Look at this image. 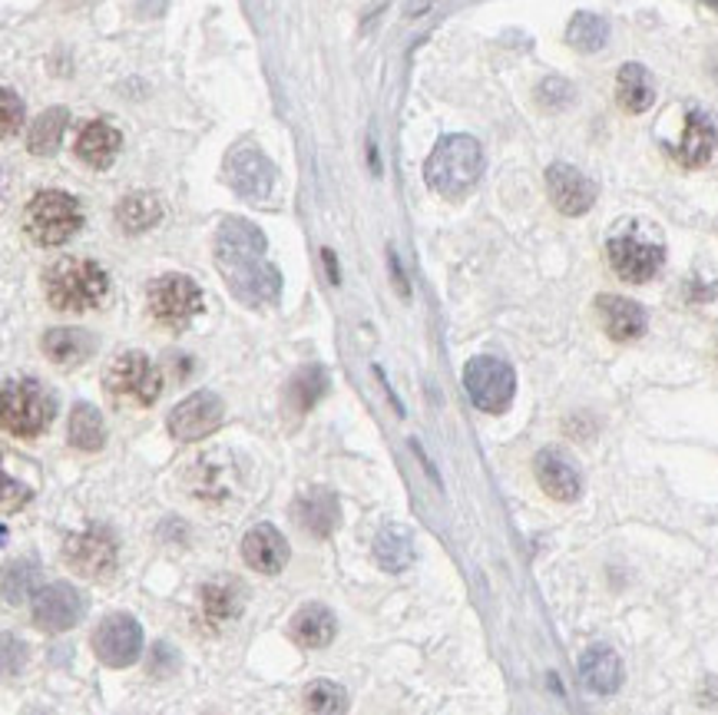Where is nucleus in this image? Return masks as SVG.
Returning <instances> with one entry per match:
<instances>
[{
	"label": "nucleus",
	"instance_id": "1",
	"mask_svg": "<svg viewBox=\"0 0 718 715\" xmlns=\"http://www.w3.org/2000/svg\"><path fill=\"white\" fill-rule=\"evenodd\" d=\"M266 252L269 242L262 229L235 216L222 219L216 232V266L229 292L248 308L272 305L282 295V276L266 258Z\"/></svg>",
	"mask_w": 718,
	"mask_h": 715
},
{
	"label": "nucleus",
	"instance_id": "2",
	"mask_svg": "<svg viewBox=\"0 0 718 715\" xmlns=\"http://www.w3.org/2000/svg\"><path fill=\"white\" fill-rule=\"evenodd\" d=\"M480 176H484V150L474 137H464V133L444 137L424 166L427 186L450 203L464 200L467 192H474Z\"/></svg>",
	"mask_w": 718,
	"mask_h": 715
},
{
	"label": "nucleus",
	"instance_id": "3",
	"mask_svg": "<svg viewBox=\"0 0 718 715\" xmlns=\"http://www.w3.org/2000/svg\"><path fill=\"white\" fill-rule=\"evenodd\" d=\"M47 302L56 311H93L103 305L110 292V276L93 263V258H60L43 272Z\"/></svg>",
	"mask_w": 718,
	"mask_h": 715
},
{
	"label": "nucleus",
	"instance_id": "4",
	"mask_svg": "<svg viewBox=\"0 0 718 715\" xmlns=\"http://www.w3.org/2000/svg\"><path fill=\"white\" fill-rule=\"evenodd\" d=\"M80 226H84L80 203L70 192H60V189L37 192L24 209V232L34 245H43V248L70 242L80 232Z\"/></svg>",
	"mask_w": 718,
	"mask_h": 715
},
{
	"label": "nucleus",
	"instance_id": "5",
	"mask_svg": "<svg viewBox=\"0 0 718 715\" xmlns=\"http://www.w3.org/2000/svg\"><path fill=\"white\" fill-rule=\"evenodd\" d=\"M103 387L116 408H150L163 395V374L143 352H123L110 361Z\"/></svg>",
	"mask_w": 718,
	"mask_h": 715
},
{
	"label": "nucleus",
	"instance_id": "6",
	"mask_svg": "<svg viewBox=\"0 0 718 715\" xmlns=\"http://www.w3.org/2000/svg\"><path fill=\"white\" fill-rule=\"evenodd\" d=\"M56 418V401L40 381H8L4 384V398H0V421L4 431L14 437H37L50 427Z\"/></svg>",
	"mask_w": 718,
	"mask_h": 715
},
{
	"label": "nucleus",
	"instance_id": "7",
	"mask_svg": "<svg viewBox=\"0 0 718 715\" xmlns=\"http://www.w3.org/2000/svg\"><path fill=\"white\" fill-rule=\"evenodd\" d=\"M464 392L480 411L503 414L510 408L513 395H516V374L503 358L477 355L464 368Z\"/></svg>",
	"mask_w": 718,
	"mask_h": 715
},
{
	"label": "nucleus",
	"instance_id": "8",
	"mask_svg": "<svg viewBox=\"0 0 718 715\" xmlns=\"http://www.w3.org/2000/svg\"><path fill=\"white\" fill-rule=\"evenodd\" d=\"M146 302H150V315L159 324H166V329H185V324L203 311V289L189 276L169 272L150 285Z\"/></svg>",
	"mask_w": 718,
	"mask_h": 715
},
{
	"label": "nucleus",
	"instance_id": "9",
	"mask_svg": "<svg viewBox=\"0 0 718 715\" xmlns=\"http://www.w3.org/2000/svg\"><path fill=\"white\" fill-rule=\"evenodd\" d=\"M610 266L613 272L623 279V282H632V285H642L649 282L663 269V258H666V248L663 242L649 239V235H639V232H623V235H613L610 245Z\"/></svg>",
	"mask_w": 718,
	"mask_h": 715
},
{
	"label": "nucleus",
	"instance_id": "10",
	"mask_svg": "<svg viewBox=\"0 0 718 715\" xmlns=\"http://www.w3.org/2000/svg\"><path fill=\"white\" fill-rule=\"evenodd\" d=\"M93 653L103 666L110 669H126L133 666L143 653V629L133 616L113 613L106 616L97 633H93Z\"/></svg>",
	"mask_w": 718,
	"mask_h": 715
},
{
	"label": "nucleus",
	"instance_id": "11",
	"mask_svg": "<svg viewBox=\"0 0 718 715\" xmlns=\"http://www.w3.org/2000/svg\"><path fill=\"white\" fill-rule=\"evenodd\" d=\"M222 421H226V405H222V398L216 392H195V395H189L166 418L169 434L176 441H182V444L209 437L213 431L222 427Z\"/></svg>",
	"mask_w": 718,
	"mask_h": 715
},
{
	"label": "nucleus",
	"instance_id": "12",
	"mask_svg": "<svg viewBox=\"0 0 718 715\" xmlns=\"http://www.w3.org/2000/svg\"><path fill=\"white\" fill-rule=\"evenodd\" d=\"M226 182L239 192L242 200L262 203L275 189V166L262 150L239 146L226 156Z\"/></svg>",
	"mask_w": 718,
	"mask_h": 715
},
{
	"label": "nucleus",
	"instance_id": "13",
	"mask_svg": "<svg viewBox=\"0 0 718 715\" xmlns=\"http://www.w3.org/2000/svg\"><path fill=\"white\" fill-rule=\"evenodd\" d=\"M34 626L43 633H67L84 620V597L70 583H47L34 593Z\"/></svg>",
	"mask_w": 718,
	"mask_h": 715
},
{
	"label": "nucleus",
	"instance_id": "14",
	"mask_svg": "<svg viewBox=\"0 0 718 715\" xmlns=\"http://www.w3.org/2000/svg\"><path fill=\"white\" fill-rule=\"evenodd\" d=\"M67 560L80 576H106L116 566V537L110 531H80L63 544Z\"/></svg>",
	"mask_w": 718,
	"mask_h": 715
},
{
	"label": "nucleus",
	"instance_id": "15",
	"mask_svg": "<svg viewBox=\"0 0 718 715\" xmlns=\"http://www.w3.org/2000/svg\"><path fill=\"white\" fill-rule=\"evenodd\" d=\"M547 189H550V200L563 216H582L590 213L600 189L593 179H586L579 169L566 166V163H553L547 169Z\"/></svg>",
	"mask_w": 718,
	"mask_h": 715
},
{
	"label": "nucleus",
	"instance_id": "16",
	"mask_svg": "<svg viewBox=\"0 0 718 715\" xmlns=\"http://www.w3.org/2000/svg\"><path fill=\"white\" fill-rule=\"evenodd\" d=\"M242 557L255 573L275 576L289 563V540L272 524H255L242 540Z\"/></svg>",
	"mask_w": 718,
	"mask_h": 715
},
{
	"label": "nucleus",
	"instance_id": "17",
	"mask_svg": "<svg viewBox=\"0 0 718 715\" xmlns=\"http://www.w3.org/2000/svg\"><path fill=\"white\" fill-rule=\"evenodd\" d=\"M534 474H537V481H540L543 494H547V497H553V500L569 503V500H576V497H579V490H582V477H579L576 464L566 458V454H560V450H553V447L537 454V461H534Z\"/></svg>",
	"mask_w": 718,
	"mask_h": 715
},
{
	"label": "nucleus",
	"instance_id": "18",
	"mask_svg": "<svg viewBox=\"0 0 718 715\" xmlns=\"http://www.w3.org/2000/svg\"><path fill=\"white\" fill-rule=\"evenodd\" d=\"M718 150V129L715 123L702 113V110H692L685 116V129H682V140L679 146L672 150V156L679 159V166L685 169H702Z\"/></svg>",
	"mask_w": 718,
	"mask_h": 715
},
{
	"label": "nucleus",
	"instance_id": "19",
	"mask_svg": "<svg viewBox=\"0 0 718 715\" xmlns=\"http://www.w3.org/2000/svg\"><path fill=\"white\" fill-rule=\"evenodd\" d=\"M597 311L603 321V332L613 342H636L645 332V311L639 302L623 298V295H600L597 298Z\"/></svg>",
	"mask_w": 718,
	"mask_h": 715
},
{
	"label": "nucleus",
	"instance_id": "20",
	"mask_svg": "<svg viewBox=\"0 0 718 715\" xmlns=\"http://www.w3.org/2000/svg\"><path fill=\"white\" fill-rule=\"evenodd\" d=\"M119 150H123L119 129L110 126L106 119L87 123L80 133H77V143H74V153H77L80 163H87L90 169H110V166L116 163Z\"/></svg>",
	"mask_w": 718,
	"mask_h": 715
},
{
	"label": "nucleus",
	"instance_id": "21",
	"mask_svg": "<svg viewBox=\"0 0 718 715\" xmlns=\"http://www.w3.org/2000/svg\"><path fill=\"white\" fill-rule=\"evenodd\" d=\"M579 679L597 695H613L623 686V660L610 646H590L579 656Z\"/></svg>",
	"mask_w": 718,
	"mask_h": 715
},
{
	"label": "nucleus",
	"instance_id": "22",
	"mask_svg": "<svg viewBox=\"0 0 718 715\" xmlns=\"http://www.w3.org/2000/svg\"><path fill=\"white\" fill-rule=\"evenodd\" d=\"M40 348L56 368H77L97 352V339L84 329H50Z\"/></svg>",
	"mask_w": 718,
	"mask_h": 715
},
{
	"label": "nucleus",
	"instance_id": "23",
	"mask_svg": "<svg viewBox=\"0 0 718 715\" xmlns=\"http://www.w3.org/2000/svg\"><path fill=\"white\" fill-rule=\"evenodd\" d=\"M295 520L315 537H329L338 527V500L329 490H311L295 500Z\"/></svg>",
	"mask_w": 718,
	"mask_h": 715
},
{
	"label": "nucleus",
	"instance_id": "24",
	"mask_svg": "<svg viewBox=\"0 0 718 715\" xmlns=\"http://www.w3.org/2000/svg\"><path fill=\"white\" fill-rule=\"evenodd\" d=\"M289 633H292V639H295L298 646L321 649V646H329V642L335 639V613L324 607V603H305V607L295 613Z\"/></svg>",
	"mask_w": 718,
	"mask_h": 715
},
{
	"label": "nucleus",
	"instance_id": "25",
	"mask_svg": "<svg viewBox=\"0 0 718 715\" xmlns=\"http://www.w3.org/2000/svg\"><path fill=\"white\" fill-rule=\"evenodd\" d=\"M616 100L626 113H645L652 103H656V84H652V74L642 67V63H626L616 77Z\"/></svg>",
	"mask_w": 718,
	"mask_h": 715
},
{
	"label": "nucleus",
	"instance_id": "26",
	"mask_svg": "<svg viewBox=\"0 0 718 715\" xmlns=\"http://www.w3.org/2000/svg\"><path fill=\"white\" fill-rule=\"evenodd\" d=\"M374 560L381 563V570L387 573H401L414 563V540L411 531L401 524H387L377 531L374 537Z\"/></svg>",
	"mask_w": 718,
	"mask_h": 715
},
{
	"label": "nucleus",
	"instance_id": "27",
	"mask_svg": "<svg viewBox=\"0 0 718 715\" xmlns=\"http://www.w3.org/2000/svg\"><path fill=\"white\" fill-rule=\"evenodd\" d=\"M159 219H163V203L156 196H150V192H133V196H126L116 206V222L129 235L150 232Z\"/></svg>",
	"mask_w": 718,
	"mask_h": 715
},
{
	"label": "nucleus",
	"instance_id": "28",
	"mask_svg": "<svg viewBox=\"0 0 718 715\" xmlns=\"http://www.w3.org/2000/svg\"><path fill=\"white\" fill-rule=\"evenodd\" d=\"M67 126H70V110H63V106H50V110H43V113L34 119L30 133H27V146H30V153H37V156H50V153H56L63 133H67Z\"/></svg>",
	"mask_w": 718,
	"mask_h": 715
},
{
	"label": "nucleus",
	"instance_id": "29",
	"mask_svg": "<svg viewBox=\"0 0 718 715\" xmlns=\"http://www.w3.org/2000/svg\"><path fill=\"white\" fill-rule=\"evenodd\" d=\"M203 616L213 623H226L235 620L242 613V590H239V579H219V583H206L203 593Z\"/></svg>",
	"mask_w": 718,
	"mask_h": 715
},
{
	"label": "nucleus",
	"instance_id": "30",
	"mask_svg": "<svg viewBox=\"0 0 718 715\" xmlns=\"http://www.w3.org/2000/svg\"><path fill=\"white\" fill-rule=\"evenodd\" d=\"M67 441H70V447H77V450H87V454H93V450H100L103 447V441H106V427H103V414L93 408V405H87V401H80L74 411H70V424H67Z\"/></svg>",
	"mask_w": 718,
	"mask_h": 715
},
{
	"label": "nucleus",
	"instance_id": "31",
	"mask_svg": "<svg viewBox=\"0 0 718 715\" xmlns=\"http://www.w3.org/2000/svg\"><path fill=\"white\" fill-rule=\"evenodd\" d=\"M324 392H329V371H324L321 365H308L289 384V405L298 414H305V411H311L324 398Z\"/></svg>",
	"mask_w": 718,
	"mask_h": 715
},
{
	"label": "nucleus",
	"instance_id": "32",
	"mask_svg": "<svg viewBox=\"0 0 718 715\" xmlns=\"http://www.w3.org/2000/svg\"><path fill=\"white\" fill-rule=\"evenodd\" d=\"M566 40L573 50L579 53H597L600 47H606L610 40V24L600 17V14H576L566 27Z\"/></svg>",
	"mask_w": 718,
	"mask_h": 715
},
{
	"label": "nucleus",
	"instance_id": "33",
	"mask_svg": "<svg viewBox=\"0 0 718 715\" xmlns=\"http://www.w3.org/2000/svg\"><path fill=\"white\" fill-rule=\"evenodd\" d=\"M305 712L308 715H345L348 712V692L332 679H315L305 689Z\"/></svg>",
	"mask_w": 718,
	"mask_h": 715
},
{
	"label": "nucleus",
	"instance_id": "34",
	"mask_svg": "<svg viewBox=\"0 0 718 715\" xmlns=\"http://www.w3.org/2000/svg\"><path fill=\"white\" fill-rule=\"evenodd\" d=\"M34 587H40V579H37V566L34 563H17V566H11L8 570V579H4V597H8V603L14 607V603H24L27 597H30V590Z\"/></svg>",
	"mask_w": 718,
	"mask_h": 715
},
{
	"label": "nucleus",
	"instance_id": "35",
	"mask_svg": "<svg viewBox=\"0 0 718 715\" xmlns=\"http://www.w3.org/2000/svg\"><path fill=\"white\" fill-rule=\"evenodd\" d=\"M537 100H540V106H547V110H560V106H566V103L573 100V87H569L566 80H560V77H550V80L540 84Z\"/></svg>",
	"mask_w": 718,
	"mask_h": 715
},
{
	"label": "nucleus",
	"instance_id": "36",
	"mask_svg": "<svg viewBox=\"0 0 718 715\" xmlns=\"http://www.w3.org/2000/svg\"><path fill=\"white\" fill-rule=\"evenodd\" d=\"M176 666H179V656L172 653V649H169L166 642H156V646H153V653H150V676L163 679V676L176 673Z\"/></svg>",
	"mask_w": 718,
	"mask_h": 715
},
{
	"label": "nucleus",
	"instance_id": "37",
	"mask_svg": "<svg viewBox=\"0 0 718 715\" xmlns=\"http://www.w3.org/2000/svg\"><path fill=\"white\" fill-rule=\"evenodd\" d=\"M24 123V106L14 90H4V137H14V129Z\"/></svg>",
	"mask_w": 718,
	"mask_h": 715
},
{
	"label": "nucleus",
	"instance_id": "38",
	"mask_svg": "<svg viewBox=\"0 0 718 715\" xmlns=\"http://www.w3.org/2000/svg\"><path fill=\"white\" fill-rule=\"evenodd\" d=\"M27 500H30V490H27V487H21V484H14V481L8 477V500H4V510H8V513H14V510H21Z\"/></svg>",
	"mask_w": 718,
	"mask_h": 715
},
{
	"label": "nucleus",
	"instance_id": "39",
	"mask_svg": "<svg viewBox=\"0 0 718 715\" xmlns=\"http://www.w3.org/2000/svg\"><path fill=\"white\" fill-rule=\"evenodd\" d=\"M321 255H324V263H329V276H332V282H338V266H335V255H332V248H324Z\"/></svg>",
	"mask_w": 718,
	"mask_h": 715
},
{
	"label": "nucleus",
	"instance_id": "40",
	"mask_svg": "<svg viewBox=\"0 0 718 715\" xmlns=\"http://www.w3.org/2000/svg\"><path fill=\"white\" fill-rule=\"evenodd\" d=\"M705 4H708L711 11H718V0H705Z\"/></svg>",
	"mask_w": 718,
	"mask_h": 715
}]
</instances>
